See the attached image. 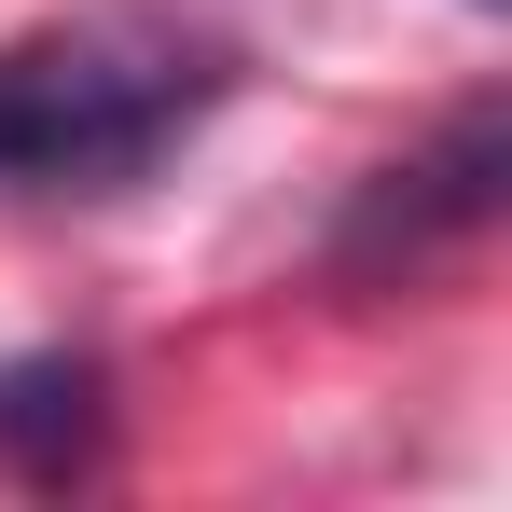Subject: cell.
Returning <instances> with one entry per match:
<instances>
[{
	"mask_svg": "<svg viewBox=\"0 0 512 512\" xmlns=\"http://www.w3.org/2000/svg\"><path fill=\"white\" fill-rule=\"evenodd\" d=\"M208 97H222V56H180V42H97V28L0 42V180L14 194H125L208 125Z\"/></svg>",
	"mask_w": 512,
	"mask_h": 512,
	"instance_id": "cell-1",
	"label": "cell"
},
{
	"mask_svg": "<svg viewBox=\"0 0 512 512\" xmlns=\"http://www.w3.org/2000/svg\"><path fill=\"white\" fill-rule=\"evenodd\" d=\"M0 457L28 485H70L97 457V360L42 346V360H0Z\"/></svg>",
	"mask_w": 512,
	"mask_h": 512,
	"instance_id": "cell-2",
	"label": "cell"
}]
</instances>
